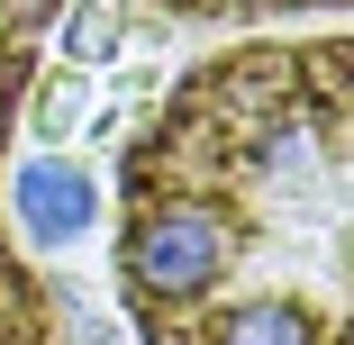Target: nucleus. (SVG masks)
<instances>
[{
    "label": "nucleus",
    "mask_w": 354,
    "mask_h": 345,
    "mask_svg": "<svg viewBox=\"0 0 354 345\" xmlns=\"http://www.w3.org/2000/svg\"><path fill=\"white\" fill-rule=\"evenodd\" d=\"M19 218H28V236H37V245H73V236L91 227V182H82L73 164L37 155V164L19 173Z\"/></svg>",
    "instance_id": "2"
},
{
    "label": "nucleus",
    "mask_w": 354,
    "mask_h": 345,
    "mask_svg": "<svg viewBox=\"0 0 354 345\" xmlns=\"http://www.w3.org/2000/svg\"><path fill=\"white\" fill-rule=\"evenodd\" d=\"M118 282L146 345L254 309L345 336V37L245 46L173 91L127 155Z\"/></svg>",
    "instance_id": "1"
},
{
    "label": "nucleus",
    "mask_w": 354,
    "mask_h": 345,
    "mask_svg": "<svg viewBox=\"0 0 354 345\" xmlns=\"http://www.w3.org/2000/svg\"><path fill=\"white\" fill-rule=\"evenodd\" d=\"M73 109H82V82H55V91H46V109H37V127H46V136H64V127H73Z\"/></svg>",
    "instance_id": "4"
},
{
    "label": "nucleus",
    "mask_w": 354,
    "mask_h": 345,
    "mask_svg": "<svg viewBox=\"0 0 354 345\" xmlns=\"http://www.w3.org/2000/svg\"><path fill=\"white\" fill-rule=\"evenodd\" d=\"M173 10H209V19H254V10H345V0H173Z\"/></svg>",
    "instance_id": "3"
}]
</instances>
